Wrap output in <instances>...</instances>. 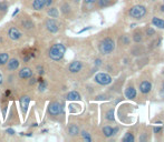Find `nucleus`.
I'll return each instance as SVG.
<instances>
[{
	"instance_id": "obj_1",
	"label": "nucleus",
	"mask_w": 164,
	"mask_h": 142,
	"mask_svg": "<svg viewBox=\"0 0 164 142\" xmlns=\"http://www.w3.org/2000/svg\"><path fill=\"white\" fill-rule=\"evenodd\" d=\"M66 52V47L63 44H55L51 46V48L49 49V58L54 61H59L64 58Z\"/></svg>"
},
{
	"instance_id": "obj_2",
	"label": "nucleus",
	"mask_w": 164,
	"mask_h": 142,
	"mask_svg": "<svg viewBox=\"0 0 164 142\" xmlns=\"http://www.w3.org/2000/svg\"><path fill=\"white\" fill-rule=\"evenodd\" d=\"M114 48H115V44H114V41L112 40L111 38L104 39V40L101 42V44H99V50H101V52L104 53V55L111 53V52L114 50Z\"/></svg>"
},
{
	"instance_id": "obj_3",
	"label": "nucleus",
	"mask_w": 164,
	"mask_h": 142,
	"mask_svg": "<svg viewBox=\"0 0 164 142\" xmlns=\"http://www.w3.org/2000/svg\"><path fill=\"white\" fill-rule=\"evenodd\" d=\"M62 112H63V107L59 102L54 101V102H51V103H49V106H48V113H49L50 116L56 117V116L60 114Z\"/></svg>"
},
{
	"instance_id": "obj_4",
	"label": "nucleus",
	"mask_w": 164,
	"mask_h": 142,
	"mask_svg": "<svg viewBox=\"0 0 164 142\" xmlns=\"http://www.w3.org/2000/svg\"><path fill=\"white\" fill-rule=\"evenodd\" d=\"M145 14H146V9L145 7H143V6H134V7L131 9V11H130L131 17H133V18L135 19L142 18Z\"/></svg>"
},
{
	"instance_id": "obj_5",
	"label": "nucleus",
	"mask_w": 164,
	"mask_h": 142,
	"mask_svg": "<svg viewBox=\"0 0 164 142\" xmlns=\"http://www.w3.org/2000/svg\"><path fill=\"white\" fill-rule=\"evenodd\" d=\"M95 81L102 86H106V84H109L112 82V77L107 73H98L95 77Z\"/></svg>"
},
{
	"instance_id": "obj_6",
	"label": "nucleus",
	"mask_w": 164,
	"mask_h": 142,
	"mask_svg": "<svg viewBox=\"0 0 164 142\" xmlns=\"http://www.w3.org/2000/svg\"><path fill=\"white\" fill-rule=\"evenodd\" d=\"M45 27H46V29L50 33L58 32V30H59L58 23L56 22L55 19H47V20L45 21Z\"/></svg>"
},
{
	"instance_id": "obj_7",
	"label": "nucleus",
	"mask_w": 164,
	"mask_h": 142,
	"mask_svg": "<svg viewBox=\"0 0 164 142\" xmlns=\"http://www.w3.org/2000/svg\"><path fill=\"white\" fill-rule=\"evenodd\" d=\"M22 33L21 31L17 28V27H11V28H9V30H8V37L10 38L11 40H19L20 38H21Z\"/></svg>"
},
{
	"instance_id": "obj_8",
	"label": "nucleus",
	"mask_w": 164,
	"mask_h": 142,
	"mask_svg": "<svg viewBox=\"0 0 164 142\" xmlns=\"http://www.w3.org/2000/svg\"><path fill=\"white\" fill-rule=\"evenodd\" d=\"M33 77V70L28 67H24L19 70V78L21 79H30Z\"/></svg>"
},
{
	"instance_id": "obj_9",
	"label": "nucleus",
	"mask_w": 164,
	"mask_h": 142,
	"mask_svg": "<svg viewBox=\"0 0 164 142\" xmlns=\"http://www.w3.org/2000/svg\"><path fill=\"white\" fill-rule=\"evenodd\" d=\"M29 102H30V98L28 95H24V97L20 98V108H21V111L24 114H26L27 110H28Z\"/></svg>"
},
{
	"instance_id": "obj_10",
	"label": "nucleus",
	"mask_w": 164,
	"mask_h": 142,
	"mask_svg": "<svg viewBox=\"0 0 164 142\" xmlns=\"http://www.w3.org/2000/svg\"><path fill=\"white\" fill-rule=\"evenodd\" d=\"M19 65H20V61H19L18 59H10V61L7 62V69L9 71H15L19 68Z\"/></svg>"
},
{
	"instance_id": "obj_11",
	"label": "nucleus",
	"mask_w": 164,
	"mask_h": 142,
	"mask_svg": "<svg viewBox=\"0 0 164 142\" xmlns=\"http://www.w3.org/2000/svg\"><path fill=\"white\" fill-rule=\"evenodd\" d=\"M82 68H83V65H82V62L80 61H73L69 65V67H68L69 71L73 73L79 72L80 70H82Z\"/></svg>"
},
{
	"instance_id": "obj_12",
	"label": "nucleus",
	"mask_w": 164,
	"mask_h": 142,
	"mask_svg": "<svg viewBox=\"0 0 164 142\" xmlns=\"http://www.w3.org/2000/svg\"><path fill=\"white\" fill-rule=\"evenodd\" d=\"M31 7H33V9L35 11L43 10V9L46 7V5H45V0H34Z\"/></svg>"
},
{
	"instance_id": "obj_13",
	"label": "nucleus",
	"mask_w": 164,
	"mask_h": 142,
	"mask_svg": "<svg viewBox=\"0 0 164 142\" xmlns=\"http://www.w3.org/2000/svg\"><path fill=\"white\" fill-rule=\"evenodd\" d=\"M21 27L27 30H30L35 27V25H34V22L31 21V19H29V17H28V18H25L21 21Z\"/></svg>"
},
{
	"instance_id": "obj_14",
	"label": "nucleus",
	"mask_w": 164,
	"mask_h": 142,
	"mask_svg": "<svg viewBox=\"0 0 164 142\" xmlns=\"http://www.w3.org/2000/svg\"><path fill=\"white\" fill-rule=\"evenodd\" d=\"M151 88H152V84L150 83L149 81H144V82L141 83L140 89H141V92H143V93H147V92H150Z\"/></svg>"
},
{
	"instance_id": "obj_15",
	"label": "nucleus",
	"mask_w": 164,
	"mask_h": 142,
	"mask_svg": "<svg viewBox=\"0 0 164 142\" xmlns=\"http://www.w3.org/2000/svg\"><path fill=\"white\" fill-rule=\"evenodd\" d=\"M67 100H70V101H77V100H80V95L77 91H72L67 95Z\"/></svg>"
},
{
	"instance_id": "obj_16",
	"label": "nucleus",
	"mask_w": 164,
	"mask_h": 142,
	"mask_svg": "<svg viewBox=\"0 0 164 142\" xmlns=\"http://www.w3.org/2000/svg\"><path fill=\"white\" fill-rule=\"evenodd\" d=\"M47 15L49 16V17H51V18H58V16H59L58 9L55 7H50L47 10Z\"/></svg>"
},
{
	"instance_id": "obj_17",
	"label": "nucleus",
	"mask_w": 164,
	"mask_h": 142,
	"mask_svg": "<svg viewBox=\"0 0 164 142\" xmlns=\"http://www.w3.org/2000/svg\"><path fill=\"white\" fill-rule=\"evenodd\" d=\"M8 61H9V55H8L7 52H2V53H0V66L7 65Z\"/></svg>"
},
{
	"instance_id": "obj_18",
	"label": "nucleus",
	"mask_w": 164,
	"mask_h": 142,
	"mask_svg": "<svg viewBox=\"0 0 164 142\" xmlns=\"http://www.w3.org/2000/svg\"><path fill=\"white\" fill-rule=\"evenodd\" d=\"M125 95H126V98L128 99H133L135 98V95H136V91H135L134 88H127L126 89V91H125Z\"/></svg>"
},
{
	"instance_id": "obj_19",
	"label": "nucleus",
	"mask_w": 164,
	"mask_h": 142,
	"mask_svg": "<svg viewBox=\"0 0 164 142\" xmlns=\"http://www.w3.org/2000/svg\"><path fill=\"white\" fill-rule=\"evenodd\" d=\"M68 133H69L70 135H77L78 133H79V129H78V127L77 125H75V124H72V125H69V128H68Z\"/></svg>"
},
{
	"instance_id": "obj_20",
	"label": "nucleus",
	"mask_w": 164,
	"mask_h": 142,
	"mask_svg": "<svg viewBox=\"0 0 164 142\" xmlns=\"http://www.w3.org/2000/svg\"><path fill=\"white\" fill-rule=\"evenodd\" d=\"M152 23H153L155 27H159V28H164V20L162 19H159V18H153L152 19Z\"/></svg>"
},
{
	"instance_id": "obj_21",
	"label": "nucleus",
	"mask_w": 164,
	"mask_h": 142,
	"mask_svg": "<svg viewBox=\"0 0 164 142\" xmlns=\"http://www.w3.org/2000/svg\"><path fill=\"white\" fill-rule=\"evenodd\" d=\"M60 9H62L63 15H67V14L70 11V7H69V5L68 4H63L62 7H60Z\"/></svg>"
},
{
	"instance_id": "obj_22",
	"label": "nucleus",
	"mask_w": 164,
	"mask_h": 142,
	"mask_svg": "<svg viewBox=\"0 0 164 142\" xmlns=\"http://www.w3.org/2000/svg\"><path fill=\"white\" fill-rule=\"evenodd\" d=\"M103 132H104V134L106 137H111V135L113 134V129L111 127H104L103 128Z\"/></svg>"
},
{
	"instance_id": "obj_23",
	"label": "nucleus",
	"mask_w": 164,
	"mask_h": 142,
	"mask_svg": "<svg viewBox=\"0 0 164 142\" xmlns=\"http://www.w3.org/2000/svg\"><path fill=\"white\" fill-rule=\"evenodd\" d=\"M123 141H124V142H133V141H134V135L128 132V133H126V135L124 137Z\"/></svg>"
},
{
	"instance_id": "obj_24",
	"label": "nucleus",
	"mask_w": 164,
	"mask_h": 142,
	"mask_svg": "<svg viewBox=\"0 0 164 142\" xmlns=\"http://www.w3.org/2000/svg\"><path fill=\"white\" fill-rule=\"evenodd\" d=\"M82 137H83V139H84V140H86V141H88V142L92 141V138H91V135H89V133H88V132L83 131V132H82Z\"/></svg>"
},
{
	"instance_id": "obj_25",
	"label": "nucleus",
	"mask_w": 164,
	"mask_h": 142,
	"mask_svg": "<svg viewBox=\"0 0 164 142\" xmlns=\"http://www.w3.org/2000/svg\"><path fill=\"white\" fill-rule=\"evenodd\" d=\"M106 118H107V120H109V121L114 120V111L113 110H109L108 112L106 113Z\"/></svg>"
},
{
	"instance_id": "obj_26",
	"label": "nucleus",
	"mask_w": 164,
	"mask_h": 142,
	"mask_svg": "<svg viewBox=\"0 0 164 142\" xmlns=\"http://www.w3.org/2000/svg\"><path fill=\"white\" fill-rule=\"evenodd\" d=\"M109 2H111V0H98V5L101 7H106V6H108Z\"/></svg>"
},
{
	"instance_id": "obj_27",
	"label": "nucleus",
	"mask_w": 164,
	"mask_h": 142,
	"mask_svg": "<svg viewBox=\"0 0 164 142\" xmlns=\"http://www.w3.org/2000/svg\"><path fill=\"white\" fill-rule=\"evenodd\" d=\"M7 9H8V5H7V2H1L0 4V10H4V11H7Z\"/></svg>"
},
{
	"instance_id": "obj_28",
	"label": "nucleus",
	"mask_w": 164,
	"mask_h": 142,
	"mask_svg": "<svg viewBox=\"0 0 164 142\" xmlns=\"http://www.w3.org/2000/svg\"><path fill=\"white\" fill-rule=\"evenodd\" d=\"M141 39H142L141 33H135V35H134V40L136 41V42H140V41H141Z\"/></svg>"
},
{
	"instance_id": "obj_29",
	"label": "nucleus",
	"mask_w": 164,
	"mask_h": 142,
	"mask_svg": "<svg viewBox=\"0 0 164 142\" xmlns=\"http://www.w3.org/2000/svg\"><path fill=\"white\" fill-rule=\"evenodd\" d=\"M37 70H38V72H39L40 74H44V68L41 66H37Z\"/></svg>"
},
{
	"instance_id": "obj_30",
	"label": "nucleus",
	"mask_w": 164,
	"mask_h": 142,
	"mask_svg": "<svg viewBox=\"0 0 164 142\" xmlns=\"http://www.w3.org/2000/svg\"><path fill=\"white\" fill-rule=\"evenodd\" d=\"M53 2H54V0H45V5H46V7H49Z\"/></svg>"
},
{
	"instance_id": "obj_31",
	"label": "nucleus",
	"mask_w": 164,
	"mask_h": 142,
	"mask_svg": "<svg viewBox=\"0 0 164 142\" xmlns=\"http://www.w3.org/2000/svg\"><path fill=\"white\" fill-rule=\"evenodd\" d=\"M146 32H147V35H149V36H152V35H154V30L153 29H147V31H146Z\"/></svg>"
},
{
	"instance_id": "obj_32",
	"label": "nucleus",
	"mask_w": 164,
	"mask_h": 142,
	"mask_svg": "<svg viewBox=\"0 0 164 142\" xmlns=\"http://www.w3.org/2000/svg\"><path fill=\"white\" fill-rule=\"evenodd\" d=\"M96 0H84L85 4H94Z\"/></svg>"
},
{
	"instance_id": "obj_33",
	"label": "nucleus",
	"mask_w": 164,
	"mask_h": 142,
	"mask_svg": "<svg viewBox=\"0 0 164 142\" xmlns=\"http://www.w3.org/2000/svg\"><path fill=\"white\" fill-rule=\"evenodd\" d=\"M37 82V79H35V78H30V84H34Z\"/></svg>"
},
{
	"instance_id": "obj_34",
	"label": "nucleus",
	"mask_w": 164,
	"mask_h": 142,
	"mask_svg": "<svg viewBox=\"0 0 164 142\" xmlns=\"http://www.w3.org/2000/svg\"><path fill=\"white\" fill-rule=\"evenodd\" d=\"M7 132L9 133V134H15V131L14 130H11V129H9V130H7Z\"/></svg>"
},
{
	"instance_id": "obj_35",
	"label": "nucleus",
	"mask_w": 164,
	"mask_h": 142,
	"mask_svg": "<svg viewBox=\"0 0 164 142\" xmlns=\"http://www.w3.org/2000/svg\"><path fill=\"white\" fill-rule=\"evenodd\" d=\"M88 29H91V27H87V28H85V29H82V30L79 31V33L84 32V31H86V30H88Z\"/></svg>"
},
{
	"instance_id": "obj_36",
	"label": "nucleus",
	"mask_w": 164,
	"mask_h": 142,
	"mask_svg": "<svg viewBox=\"0 0 164 142\" xmlns=\"http://www.w3.org/2000/svg\"><path fill=\"white\" fill-rule=\"evenodd\" d=\"M161 95L164 98V84H163V87H162V90H161Z\"/></svg>"
},
{
	"instance_id": "obj_37",
	"label": "nucleus",
	"mask_w": 164,
	"mask_h": 142,
	"mask_svg": "<svg viewBox=\"0 0 164 142\" xmlns=\"http://www.w3.org/2000/svg\"><path fill=\"white\" fill-rule=\"evenodd\" d=\"M161 130V127H157V128H154V132H159Z\"/></svg>"
},
{
	"instance_id": "obj_38",
	"label": "nucleus",
	"mask_w": 164,
	"mask_h": 142,
	"mask_svg": "<svg viewBox=\"0 0 164 142\" xmlns=\"http://www.w3.org/2000/svg\"><path fill=\"white\" fill-rule=\"evenodd\" d=\"M2 80H4V78H2V74L0 73V84L2 83Z\"/></svg>"
},
{
	"instance_id": "obj_39",
	"label": "nucleus",
	"mask_w": 164,
	"mask_h": 142,
	"mask_svg": "<svg viewBox=\"0 0 164 142\" xmlns=\"http://www.w3.org/2000/svg\"><path fill=\"white\" fill-rule=\"evenodd\" d=\"M101 60H99V59H97V60H96V65H97V66H98V65H101Z\"/></svg>"
},
{
	"instance_id": "obj_40",
	"label": "nucleus",
	"mask_w": 164,
	"mask_h": 142,
	"mask_svg": "<svg viewBox=\"0 0 164 142\" xmlns=\"http://www.w3.org/2000/svg\"><path fill=\"white\" fill-rule=\"evenodd\" d=\"M18 11H19V9H17V10H16L15 12H14V15H12V16H16V15H17V14H18Z\"/></svg>"
},
{
	"instance_id": "obj_41",
	"label": "nucleus",
	"mask_w": 164,
	"mask_h": 142,
	"mask_svg": "<svg viewBox=\"0 0 164 142\" xmlns=\"http://www.w3.org/2000/svg\"><path fill=\"white\" fill-rule=\"evenodd\" d=\"M161 9H162V11H164V5L162 6V7H161Z\"/></svg>"
},
{
	"instance_id": "obj_42",
	"label": "nucleus",
	"mask_w": 164,
	"mask_h": 142,
	"mask_svg": "<svg viewBox=\"0 0 164 142\" xmlns=\"http://www.w3.org/2000/svg\"><path fill=\"white\" fill-rule=\"evenodd\" d=\"M74 1H75V2H78V1H79V0H74Z\"/></svg>"
}]
</instances>
